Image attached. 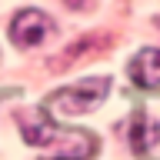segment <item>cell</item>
<instances>
[{
  "instance_id": "6da1fadb",
  "label": "cell",
  "mask_w": 160,
  "mask_h": 160,
  "mask_svg": "<svg viewBox=\"0 0 160 160\" xmlns=\"http://www.w3.org/2000/svg\"><path fill=\"white\" fill-rule=\"evenodd\" d=\"M110 93V80L107 77H87L80 83L60 87L53 97L47 100V113L53 117H77V113H90L103 103V97Z\"/></svg>"
},
{
  "instance_id": "7a4b0ae2",
  "label": "cell",
  "mask_w": 160,
  "mask_h": 160,
  "mask_svg": "<svg viewBox=\"0 0 160 160\" xmlns=\"http://www.w3.org/2000/svg\"><path fill=\"white\" fill-rule=\"evenodd\" d=\"M50 30H53V23H50L47 13L27 7V10H20L17 17H13V23H10V37H13L17 47H37V43H43V40L50 37Z\"/></svg>"
},
{
  "instance_id": "3957f363",
  "label": "cell",
  "mask_w": 160,
  "mask_h": 160,
  "mask_svg": "<svg viewBox=\"0 0 160 160\" xmlns=\"http://www.w3.org/2000/svg\"><path fill=\"white\" fill-rule=\"evenodd\" d=\"M157 143H160V123L143 107H137L133 117H130V147H133V153L143 160H153Z\"/></svg>"
},
{
  "instance_id": "277c9868",
  "label": "cell",
  "mask_w": 160,
  "mask_h": 160,
  "mask_svg": "<svg viewBox=\"0 0 160 160\" xmlns=\"http://www.w3.org/2000/svg\"><path fill=\"white\" fill-rule=\"evenodd\" d=\"M53 143H57L53 157L43 160H90L97 153V137L90 130H60Z\"/></svg>"
},
{
  "instance_id": "5b68a950",
  "label": "cell",
  "mask_w": 160,
  "mask_h": 160,
  "mask_svg": "<svg viewBox=\"0 0 160 160\" xmlns=\"http://www.w3.org/2000/svg\"><path fill=\"white\" fill-rule=\"evenodd\" d=\"M133 87L140 90H160V47H143L127 67Z\"/></svg>"
},
{
  "instance_id": "8992f818",
  "label": "cell",
  "mask_w": 160,
  "mask_h": 160,
  "mask_svg": "<svg viewBox=\"0 0 160 160\" xmlns=\"http://www.w3.org/2000/svg\"><path fill=\"white\" fill-rule=\"evenodd\" d=\"M57 133H60V127L50 120V113H43L40 123H23V140L33 143V147H40V143H53Z\"/></svg>"
}]
</instances>
